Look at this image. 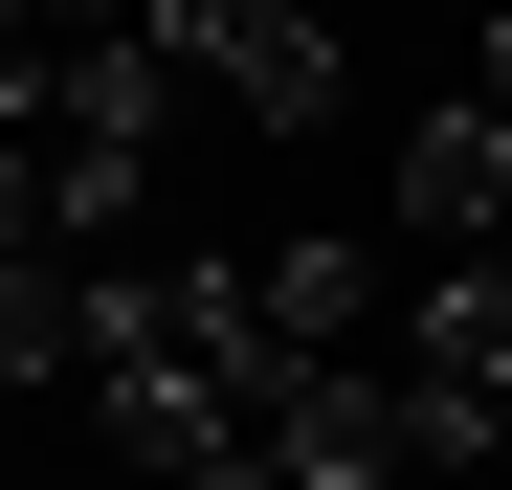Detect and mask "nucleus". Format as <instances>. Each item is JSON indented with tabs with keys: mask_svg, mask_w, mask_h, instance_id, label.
Wrapping results in <instances>:
<instances>
[{
	"mask_svg": "<svg viewBox=\"0 0 512 490\" xmlns=\"http://www.w3.org/2000/svg\"><path fill=\"white\" fill-rule=\"evenodd\" d=\"M156 134H179V67L134 45V0H112V23H67V45L23 67V112H0L45 245H134V223H156Z\"/></svg>",
	"mask_w": 512,
	"mask_h": 490,
	"instance_id": "f257e3e1",
	"label": "nucleus"
},
{
	"mask_svg": "<svg viewBox=\"0 0 512 490\" xmlns=\"http://www.w3.org/2000/svg\"><path fill=\"white\" fill-rule=\"evenodd\" d=\"M379 401H401V468H423V490H490V468H512V268H490V245H446V268L401 290Z\"/></svg>",
	"mask_w": 512,
	"mask_h": 490,
	"instance_id": "f03ea898",
	"label": "nucleus"
},
{
	"mask_svg": "<svg viewBox=\"0 0 512 490\" xmlns=\"http://www.w3.org/2000/svg\"><path fill=\"white\" fill-rule=\"evenodd\" d=\"M134 45L179 90H223V134H334V90H357L334 0H134Z\"/></svg>",
	"mask_w": 512,
	"mask_h": 490,
	"instance_id": "7ed1b4c3",
	"label": "nucleus"
},
{
	"mask_svg": "<svg viewBox=\"0 0 512 490\" xmlns=\"http://www.w3.org/2000/svg\"><path fill=\"white\" fill-rule=\"evenodd\" d=\"M223 335H245V401H268V379H312V357H379V245H245V268H223Z\"/></svg>",
	"mask_w": 512,
	"mask_h": 490,
	"instance_id": "20e7f679",
	"label": "nucleus"
},
{
	"mask_svg": "<svg viewBox=\"0 0 512 490\" xmlns=\"http://www.w3.org/2000/svg\"><path fill=\"white\" fill-rule=\"evenodd\" d=\"M401 223L423 245H490V268H512V112H401Z\"/></svg>",
	"mask_w": 512,
	"mask_h": 490,
	"instance_id": "39448f33",
	"label": "nucleus"
},
{
	"mask_svg": "<svg viewBox=\"0 0 512 490\" xmlns=\"http://www.w3.org/2000/svg\"><path fill=\"white\" fill-rule=\"evenodd\" d=\"M67 379V245H0V401Z\"/></svg>",
	"mask_w": 512,
	"mask_h": 490,
	"instance_id": "423d86ee",
	"label": "nucleus"
},
{
	"mask_svg": "<svg viewBox=\"0 0 512 490\" xmlns=\"http://www.w3.org/2000/svg\"><path fill=\"white\" fill-rule=\"evenodd\" d=\"M45 45H67V23H45V0H0V112H23V67H45Z\"/></svg>",
	"mask_w": 512,
	"mask_h": 490,
	"instance_id": "0eeeda50",
	"label": "nucleus"
},
{
	"mask_svg": "<svg viewBox=\"0 0 512 490\" xmlns=\"http://www.w3.org/2000/svg\"><path fill=\"white\" fill-rule=\"evenodd\" d=\"M468 112H512V23H490V90H468Z\"/></svg>",
	"mask_w": 512,
	"mask_h": 490,
	"instance_id": "6e6552de",
	"label": "nucleus"
},
{
	"mask_svg": "<svg viewBox=\"0 0 512 490\" xmlns=\"http://www.w3.org/2000/svg\"><path fill=\"white\" fill-rule=\"evenodd\" d=\"M112 490H156V468H112ZM179 490H223V468H179Z\"/></svg>",
	"mask_w": 512,
	"mask_h": 490,
	"instance_id": "1a4fd4ad",
	"label": "nucleus"
},
{
	"mask_svg": "<svg viewBox=\"0 0 512 490\" xmlns=\"http://www.w3.org/2000/svg\"><path fill=\"white\" fill-rule=\"evenodd\" d=\"M45 23H112V0H45Z\"/></svg>",
	"mask_w": 512,
	"mask_h": 490,
	"instance_id": "9d476101",
	"label": "nucleus"
},
{
	"mask_svg": "<svg viewBox=\"0 0 512 490\" xmlns=\"http://www.w3.org/2000/svg\"><path fill=\"white\" fill-rule=\"evenodd\" d=\"M468 23H512V0H468Z\"/></svg>",
	"mask_w": 512,
	"mask_h": 490,
	"instance_id": "9b49d317",
	"label": "nucleus"
}]
</instances>
